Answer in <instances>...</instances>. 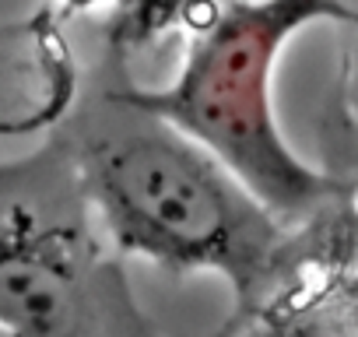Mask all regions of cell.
Here are the masks:
<instances>
[{"mask_svg":"<svg viewBox=\"0 0 358 337\" xmlns=\"http://www.w3.org/2000/svg\"><path fill=\"white\" fill-rule=\"evenodd\" d=\"M0 337H165L57 130L0 162Z\"/></svg>","mask_w":358,"mask_h":337,"instance_id":"2","label":"cell"},{"mask_svg":"<svg viewBox=\"0 0 358 337\" xmlns=\"http://www.w3.org/2000/svg\"><path fill=\"white\" fill-rule=\"evenodd\" d=\"M316 18L351 25L341 0H229L194 32L169 88L134 85L144 106L208 144L281 222L313 215L337 190L285 144L271 106L281 46Z\"/></svg>","mask_w":358,"mask_h":337,"instance_id":"3","label":"cell"},{"mask_svg":"<svg viewBox=\"0 0 358 337\" xmlns=\"http://www.w3.org/2000/svg\"><path fill=\"white\" fill-rule=\"evenodd\" d=\"M53 130L123 260L225 278L236 295L229 327L267 302L288 257L285 222L208 144L144 106L116 53L81 78Z\"/></svg>","mask_w":358,"mask_h":337,"instance_id":"1","label":"cell"},{"mask_svg":"<svg viewBox=\"0 0 358 337\" xmlns=\"http://www.w3.org/2000/svg\"><path fill=\"white\" fill-rule=\"evenodd\" d=\"M253 316H260V320H257L253 330L246 327L243 337H337V334H330L327 327L309 323V320H295V316L271 320V316H264V313H253ZM246 320H250V316H246ZM229 330H232V327H229Z\"/></svg>","mask_w":358,"mask_h":337,"instance_id":"4","label":"cell"},{"mask_svg":"<svg viewBox=\"0 0 358 337\" xmlns=\"http://www.w3.org/2000/svg\"><path fill=\"white\" fill-rule=\"evenodd\" d=\"M348 11H351V29L358 32V0H348Z\"/></svg>","mask_w":358,"mask_h":337,"instance_id":"5","label":"cell"}]
</instances>
